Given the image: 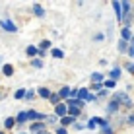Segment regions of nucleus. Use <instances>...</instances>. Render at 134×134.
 Segmentation results:
<instances>
[{"label": "nucleus", "instance_id": "obj_1", "mask_svg": "<svg viewBox=\"0 0 134 134\" xmlns=\"http://www.w3.org/2000/svg\"><path fill=\"white\" fill-rule=\"evenodd\" d=\"M121 10H122L121 20L124 21V25H126V29H128V25H130V21H132V10H130V4H128V2H121Z\"/></svg>", "mask_w": 134, "mask_h": 134}, {"label": "nucleus", "instance_id": "obj_2", "mask_svg": "<svg viewBox=\"0 0 134 134\" xmlns=\"http://www.w3.org/2000/svg\"><path fill=\"white\" fill-rule=\"evenodd\" d=\"M113 101H117V105H126V107H130V97H128L126 93H115V97H113Z\"/></svg>", "mask_w": 134, "mask_h": 134}, {"label": "nucleus", "instance_id": "obj_3", "mask_svg": "<svg viewBox=\"0 0 134 134\" xmlns=\"http://www.w3.org/2000/svg\"><path fill=\"white\" fill-rule=\"evenodd\" d=\"M0 25H2V29H6V31H10V33H14V31H18V27L12 24L10 20H2L0 21Z\"/></svg>", "mask_w": 134, "mask_h": 134}, {"label": "nucleus", "instance_id": "obj_4", "mask_svg": "<svg viewBox=\"0 0 134 134\" xmlns=\"http://www.w3.org/2000/svg\"><path fill=\"white\" fill-rule=\"evenodd\" d=\"M25 113H27V119H33V121H43V119H47L45 115L37 113V111H25Z\"/></svg>", "mask_w": 134, "mask_h": 134}, {"label": "nucleus", "instance_id": "obj_5", "mask_svg": "<svg viewBox=\"0 0 134 134\" xmlns=\"http://www.w3.org/2000/svg\"><path fill=\"white\" fill-rule=\"evenodd\" d=\"M31 132L43 134V132H45V124H43V122H33V124H31Z\"/></svg>", "mask_w": 134, "mask_h": 134}, {"label": "nucleus", "instance_id": "obj_6", "mask_svg": "<svg viewBox=\"0 0 134 134\" xmlns=\"http://www.w3.org/2000/svg\"><path fill=\"white\" fill-rule=\"evenodd\" d=\"M66 105L64 103H57V115H54V117H66Z\"/></svg>", "mask_w": 134, "mask_h": 134}, {"label": "nucleus", "instance_id": "obj_7", "mask_svg": "<svg viewBox=\"0 0 134 134\" xmlns=\"http://www.w3.org/2000/svg\"><path fill=\"white\" fill-rule=\"evenodd\" d=\"M76 99H90V93H87V90L86 87H80V90H78V95H76Z\"/></svg>", "mask_w": 134, "mask_h": 134}, {"label": "nucleus", "instance_id": "obj_8", "mask_svg": "<svg viewBox=\"0 0 134 134\" xmlns=\"http://www.w3.org/2000/svg\"><path fill=\"white\" fill-rule=\"evenodd\" d=\"M80 111H82V109H78V107H70V109H66V113H70V115H68V117L76 119L78 115H80Z\"/></svg>", "mask_w": 134, "mask_h": 134}, {"label": "nucleus", "instance_id": "obj_9", "mask_svg": "<svg viewBox=\"0 0 134 134\" xmlns=\"http://www.w3.org/2000/svg\"><path fill=\"white\" fill-rule=\"evenodd\" d=\"M113 8H115V14H117V18L121 20V16H122V10H121V2H117V0H115V2H113Z\"/></svg>", "mask_w": 134, "mask_h": 134}, {"label": "nucleus", "instance_id": "obj_10", "mask_svg": "<svg viewBox=\"0 0 134 134\" xmlns=\"http://www.w3.org/2000/svg\"><path fill=\"white\" fill-rule=\"evenodd\" d=\"M33 12H35V16H39V18H41V16L45 14V10H43V8L39 6V4H33Z\"/></svg>", "mask_w": 134, "mask_h": 134}, {"label": "nucleus", "instance_id": "obj_11", "mask_svg": "<svg viewBox=\"0 0 134 134\" xmlns=\"http://www.w3.org/2000/svg\"><path fill=\"white\" fill-rule=\"evenodd\" d=\"M72 122H74V119H72V117H62V119H60V124H62V128L66 126V124H72Z\"/></svg>", "mask_w": 134, "mask_h": 134}, {"label": "nucleus", "instance_id": "obj_12", "mask_svg": "<svg viewBox=\"0 0 134 134\" xmlns=\"http://www.w3.org/2000/svg\"><path fill=\"white\" fill-rule=\"evenodd\" d=\"M37 53H39V49H37V47H33V45L27 47V54H29V57H37Z\"/></svg>", "mask_w": 134, "mask_h": 134}, {"label": "nucleus", "instance_id": "obj_13", "mask_svg": "<svg viewBox=\"0 0 134 134\" xmlns=\"http://www.w3.org/2000/svg\"><path fill=\"white\" fill-rule=\"evenodd\" d=\"M39 95H41V97H51V90H47V87H41V90H39Z\"/></svg>", "mask_w": 134, "mask_h": 134}, {"label": "nucleus", "instance_id": "obj_14", "mask_svg": "<svg viewBox=\"0 0 134 134\" xmlns=\"http://www.w3.org/2000/svg\"><path fill=\"white\" fill-rule=\"evenodd\" d=\"M2 70H4V74H6V76H12V74H14V68L10 66V64H4Z\"/></svg>", "mask_w": 134, "mask_h": 134}, {"label": "nucleus", "instance_id": "obj_15", "mask_svg": "<svg viewBox=\"0 0 134 134\" xmlns=\"http://www.w3.org/2000/svg\"><path fill=\"white\" fill-rule=\"evenodd\" d=\"M14 121H18V122H25V121H27V113H25V111H24V113H20V115H18V119H14Z\"/></svg>", "mask_w": 134, "mask_h": 134}, {"label": "nucleus", "instance_id": "obj_16", "mask_svg": "<svg viewBox=\"0 0 134 134\" xmlns=\"http://www.w3.org/2000/svg\"><path fill=\"white\" fill-rule=\"evenodd\" d=\"M109 113H115V111H117L119 109V105H117V101H111V103H109Z\"/></svg>", "mask_w": 134, "mask_h": 134}, {"label": "nucleus", "instance_id": "obj_17", "mask_svg": "<svg viewBox=\"0 0 134 134\" xmlns=\"http://www.w3.org/2000/svg\"><path fill=\"white\" fill-rule=\"evenodd\" d=\"M130 29H126V27H124V29H122V41H128V39H130Z\"/></svg>", "mask_w": 134, "mask_h": 134}, {"label": "nucleus", "instance_id": "obj_18", "mask_svg": "<svg viewBox=\"0 0 134 134\" xmlns=\"http://www.w3.org/2000/svg\"><path fill=\"white\" fill-rule=\"evenodd\" d=\"M53 57H54V58H62V57H64V53H62L60 49H53Z\"/></svg>", "mask_w": 134, "mask_h": 134}, {"label": "nucleus", "instance_id": "obj_19", "mask_svg": "<svg viewBox=\"0 0 134 134\" xmlns=\"http://www.w3.org/2000/svg\"><path fill=\"white\" fill-rule=\"evenodd\" d=\"M91 80H93V84H99V82L103 80V76H101V74H93V76H91Z\"/></svg>", "mask_w": 134, "mask_h": 134}, {"label": "nucleus", "instance_id": "obj_20", "mask_svg": "<svg viewBox=\"0 0 134 134\" xmlns=\"http://www.w3.org/2000/svg\"><path fill=\"white\" fill-rule=\"evenodd\" d=\"M70 95V87H62L60 90V97H68Z\"/></svg>", "mask_w": 134, "mask_h": 134}, {"label": "nucleus", "instance_id": "obj_21", "mask_svg": "<svg viewBox=\"0 0 134 134\" xmlns=\"http://www.w3.org/2000/svg\"><path fill=\"white\" fill-rule=\"evenodd\" d=\"M119 76H121V70H119V68H115V70H113V72H111V78H113V82H115V80H117V78H119Z\"/></svg>", "mask_w": 134, "mask_h": 134}, {"label": "nucleus", "instance_id": "obj_22", "mask_svg": "<svg viewBox=\"0 0 134 134\" xmlns=\"http://www.w3.org/2000/svg\"><path fill=\"white\" fill-rule=\"evenodd\" d=\"M14 122H16V121H14V119H6V122H4V126H6V128H12V126H14Z\"/></svg>", "mask_w": 134, "mask_h": 134}, {"label": "nucleus", "instance_id": "obj_23", "mask_svg": "<svg viewBox=\"0 0 134 134\" xmlns=\"http://www.w3.org/2000/svg\"><path fill=\"white\" fill-rule=\"evenodd\" d=\"M49 47H51V41H41V51H45Z\"/></svg>", "mask_w": 134, "mask_h": 134}, {"label": "nucleus", "instance_id": "obj_24", "mask_svg": "<svg viewBox=\"0 0 134 134\" xmlns=\"http://www.w3.org/2000/svg\"><path fill=\"white\" fill-rule=\"evenodd\" d=\"M24 95H25V90H18L16 91V99H21Z\"/></svg>", "mask_w": 134, "mask_h": 134}, {"label": "nucleus", "instance_id": "obj_25", "mask_svg": "<svg viewBox=\"0 0 134 134\" xmlns=\"http://www.w3.org/2000/svg\"><path fill=\"white\" fill-rule=\"evenodd\" d=\"M101 86H103V87H115V82L113 80H107L105 84H101Z\"/></svg>", "mask_w": 134, "mask_h": 134}, {"label": "nucleus", "instance_id": "obj_26", "mask_svg": "<svg viewBox=\"0 0 134 134\" xmlns=\"http://www.w3.org/2000/svg\"><path fill=\"white\" fill-rule=\"evenodd\" d=\"M119 51H122V53L126 51V41H121V43H119Z\"/></svg>", "mask_w": 134, "mask_h": 134}, {"label": "nucleus", "instance_id": "obj_27", "mask_svg": "<svg viewBox=\"0 0 134 134\" xmlns=\"http://www.w3.org/2000/svg\"><path fill=\"white\" fill-rule=\"evenodd\" d=\"M33 66H35V68H41V66H43V62H41L39 58H35V60H33Z\"/></svg>", "mask_w": 134, "mask_h": 134}, {"label": "nucleus", "instance_id": "obj_28", "mask_svg": "<svg viewBox=\"0 0 134 134\" xmlns=\"http://www.w3.org/2000/svg\"><path fill=\"white\" fill-rule=\"evenodd\" d=\"M103 134H113V130L109 128V124H105V126H103Z\"/></svg>", "mask_w": 134, "mask_h": 134}, {"label": "nucleus", "instance_id": "obj_29", "mask_svg": "<svg viewBox=\"0 0 134 134\" xmlns=\"http://www.w3.org/2000/svg\"><path fill=\"white\" fill-rule=\"evenodd\" d=\"M24 97H27V99H33V97H35V93H33V91H25V95H24Z\"/></svg>", "mask_w": 134, "mask_h": 134}, {"label": "nucleus", "instance_id": "obj_30", "mask_svg": "<svg viewBox=\"0 0 134 134\" xmlns=\"http://www.w3.org/2000/svg\"><path fill=\"white\" fill-rule=\"evenodd\" d=\"M51 101H53V103L57 105V101H58V95H51Z\"/></svg>", "mask_w": 134, "mask_h": 134}, {"label": "nucleus", "instance_id": "obj_31", "mask_svg": "<svg viewBox=\"0 0 134 134\" xmlns=\"http://www.w3.org/2000/svg\"><path fill=\"white\" fill-rule=\"evenodd\" d=\"M126 70H128V72H132V74H134V64H128V66H126Z\"/></svg>", "mask_w": 134, "mask_h": 134}, {"label": "nucleus", "instance_id": "obj_32", "mask_svg": "<svg viewBox=\"0 0 134 134\" xmlns=\"http://www.w3.org/2000/svg\"><path fill=\"white\" fill-rule=\"evenodd\" d=\"M57 134H68V132H66V128H58Z\"/></svg>", "mask_w": 134, "mask_h": 134}, {"label": "nucleus", "instance_id": "obj_33", "mask_svg": "<svg viewBox=\"0 0 134 134\" xmlns=\"http://www.w3.org/2000/svg\"><path fill=\"white\" fill-rule=\"evenodd\" d=\"M128 54H130V57H134V45H132L130 49H128Z\"/></svg>", "mask_w": 134, "mask_h": 134}, {"label": "nucleus", "instance_id": "obj_34", "mask_svg": "<svg viewBox=\"0 0 134 134\" xmlns=\"http://www.w3.org/2000/svg\"><path fill=\"white\" fill-rule=\"evenodd\" d=\"M0 134H2V132H0Z\"/></svg>", "mask_w": 134, "mask_h": 134}]
</instances>
